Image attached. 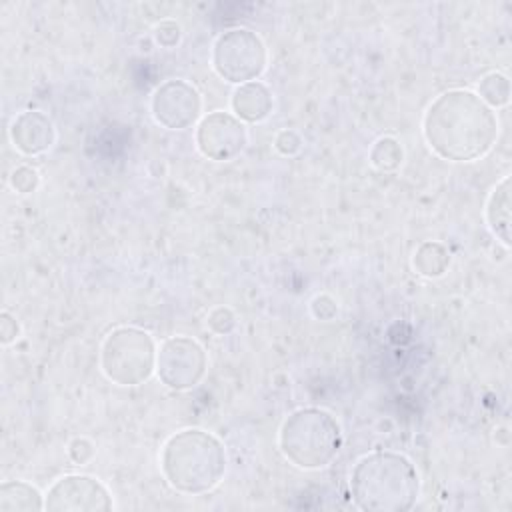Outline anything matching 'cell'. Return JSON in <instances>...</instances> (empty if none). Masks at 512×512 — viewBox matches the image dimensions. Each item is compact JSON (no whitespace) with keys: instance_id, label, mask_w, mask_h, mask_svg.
Here are the masks:
<instances>
[{"instance_id":"obj_7","label":"cell","mask_w":512,"mask_h":512,"mask_svg":"<svg viewBox=\"0 0 512 512\" xmlns=\"http://www.w3.org/2000/svg\"><path fill=\"white\" fill-rule=\"evenodd\" d=\"M208 358L204 348L188 336H172L156 354V372L170 390H190L204 378Z\"/></svg>"},{"instance_id":"obj_11","label":"cell","mask_w":512,"mask_h":512,"mask_svg":"<svg viewBox=\"0 0 512 512\" xmlns=\"http://www.w3.org/2000/svg\"><path fill=\"white\" fill-rule=\"evenodd\" d=\"M10 138L18 152L26 156H38L54 144L56 130L44 112L24 110L12 120Z\"/></svg>"},{"instance_id":"obj_9","label":"cell","mask_w":512,"mask_h":512,"mask_svg":"<svg viewBox=\"0 0 512 512\" xmlns=\"http://www.w3.org/2000/svg\"><path fill=\"white\" fill-rule=\"evenodd\" d=\"M248 142V132L240 118L230 112L214 110L196 128V146L202 156L214 162L234 160Z\"/></svg>"},{"instance_id":"obj_2","label":"cell","mask_w":512,"mask_h":512,"mask_svg":"<svg viewBox=\"0 0 512 512\" xmlns=\"http://www.w3.org/2000/svg\"><path fill=\"white\" fill-rule=\"evenodd\" d=\"M350 494L366 512H406L418 500L420 476L404 454L378 450L352 468Z\"/></svg>"},{"instance_id":"obj_24","label":"cell","mask_w":512,"mask_h":512,"mask_svg":"<svg viewBox=\"0 0 512 512\" xmlns=\"http://www.w3.org/2000/svg\"><path fill=\"white\" fill-rule=\"evenodd\" d=\"M18 332H20L18 322L8 312H2V316H0V340H2V344L14 342L18 338Z\"/></svg>"},{"instance_id":"obj_6","label":"cell","mask_w":512,"mask_h":512,"mask_svg":"<svg viewBox=\"0 0 512 512\" xmlns=\"http://www.w3.org/2000/svg\"><path fill=\"white\" fill-rule=\"evenodd\" d=\"M266 46L248 28L222 32L212 46V68L230 84L254 82L266 68Z\"/></svg>"},{"instance_id":"obj_23","label":"cell","mask_w":512,"mask_h":512,"mask_svg":"<svg viewBox=\"0 0 512 512\" xmlns=\"http://www.w3.org/2000/svg\"><path fill=\"white\" fill-rule=\"evenodd\" d=\"M156 40H158L162 46H166V48L176 46L178 40H180V28H178V24H174V22H170V20L162 22V24L156 28Z\"/></svg>"},{"instance_id":"obj_10","label":"cell","mask_w":512,"mask_h":512,"mask_svg":"<svg viewBox=\"0 0 512 512\" xmlns=\"http://www.w3.org/2000/svg\"><path fill=\"white\" fill-rule=\"evenodd\" d=\"M154 120L168 130H184L200 118L202 98L186 80L172 78L162 82L150 100Z\"/></svg>"},{"instance_id":"obj_8","label":"cell","mask_w":512,"mask_h":512,"mask_svg":"<svg viewBox=\"0 0 512 512\" xmlns=\"http://www.w3.org/2000/svg\"><path fill=\"white\" fill-rule=\"evenodd\" d=\"M112 506L106 486L86 474L62 476L44 498V508L50 512H108Z\"/></svg>"},{"instance_id":"obj_20","label":"cell","mask_w":512,"mask_h":512,"mask_svg":"<svg viewBox=\"0 0 512 512\" xmlns=\"http://www.w3.org/2000/svg\"><path fill=\"white\" fill-rule=\"evenodd\" d=\"M274 146H276V150L280 154L292 156V154H296L300 150L302 140H300V136L294 130H282V132H278V136L274 140Z\"/></svg>"},{"instance_id":"obj_4","label":"cell","mask_w":512,"mask_h":512,"mask_svg":"<svg viewBox=\"0 0 512 512\" xmlns=\"http://www.w3.org/2000/svg\"><path fill=\"white\" fill-rule=\"evenodd\" d=\"M278 446L286 460L304 470L328 466L342 446L338 420L316 406L292 412L280 426Z\"/></svg>"},{"instance_id":"obj_12","label":"cell","mask_w":512,"mask_h":512,"mask_svg":"<svg viewBox=\"0 0 512 512\" xmlns=\"http://www.w3.org/2000/svg\"><path fill=\"white\" fill-rule=\"evenodd\" d=\"M234 116L240 118L242 122H262L270 116L272 106H274V98L272 92L268 90L266 84L254 80V82H246L240 84L230 98Z\"/></svg>"},{"instance_id":"obj_14","label":"cell","mask_w":512,"mask_h":512,"mask_svg":"<svg viewBox=\"0 0 512 512\" xmlns=\"http://www.w3.org/2000/svg\"><path fill=\"white\" fill-rule=\"evenodd\" d=\"M44 508L42 494L28 482L8 480L0 486V510L2 512H36Z\"/></svg>"},{"instance_id":"obj_19","label":"cell","mask_w":512,"mask_h":512,"mask_svg":"<svg viewBox=\"0 0 512 512\" xmlns=\"http://www.w3.org/2000/svg\"><path fill=\"white\" fill-rule=\"evenodd\" d=\"M208 326H210V330L212 332H216V334H226V332H230L232 328H234V314L228 310V308H224V306H220V308H214L210 314H208Z\"/></svg>"},{"instance_id":"obj_5","label":"cell","mask_w":512,"mask_h":512,"mask_svg":"<svg viewBox=\"0 0 512 512\" xmlns=\"http://www.w3.org/2000/svg\"><path fill=\"white\" fill-rule=\"evenodd\" d=\"M156 346L148 332L134 326L112 330L100 350V366L118 386H138L156 370Z\"/></svg>"},{"instance_id":"obj_22","label":"cell","mask_w":512,"mask_h":512,"mask_svg":"<svg viewBox=\"0 0 512 512\" xmlns=\"http://www.w3.org/2000/svg\"><path fill=\"white\" fill-rule=\"evenodd\" d=\"M312 314L316 316V318H320V320H330V318H334V314L338 312V306H336V302L330 298V296H326V294H322V296H316L314 300H312Z\"/></svg>"},{"instance_id":"obj_3","label":"cell","mask_w":512,"mask_h":512,"mask_svg":"<svg viewBox=\"0 0 512 512\" xmlns=\"http://www.w3.org/2000/svg\"><path fill=\"white\" fill-rule=\"evenodd\" d=\"M160 468L174 490L204 494L222 480L226 472V450L214 434L200 428H186L166 440Z\"/></svg>"},{"instance_id":"obj_16","label":"cell","mask_w":512,"mask_h":512,"mask_svg":"<svg viewBox=\"0 0 512 512\" xmlns=\"http://www.w3.org/2000/svg\"><path fill=\"white\" fill-rule=\"evenodd\" d=\"M478 96L486 106L502 108L510 100V80L500 72H490L480 80Z\"/></svg>"},{"instance_id":"obj_13","label":"cell","mask_w":512,"mask_h":512,"mask_svg":"<svg viewBox=\"0 0 512 512\" xmlns=\"http://www.w3.org/2000/svg\"><path fill=\"white\" fill-rule=\"evenodd\" d=\"M486 222L490 232L504 244L510 246L512 234H510V176H506L496 188L492 190L488 202H486Z\"/></svg>"},{"instance_id":"obj_17","label":"cell","mask_w":512,"mask_h":512,"mask_svg":"<svg viewBox=\"0 0 512 512\" xmlns=\"http://www.w3.org/2000/svg\"><path fill=\"white\" fill-rule=\"evenodd\" d=\"M402 158H404V152H402V146L396 138L392 136H384V138H378L374 142V146L370 148V162L374 168L382 170V172H392L396 170L400 164H402Z\"/></svg>"},{"instance_id":"obj_1","label":"cell","mask_w":512,"mask_h":512,"mask_svg":"<svg viewBox=\"0 0 512 512\" xmlns=\"http://www.w3.org/2000/svg\"><path fill=\"white\" fill-rule=\"evenodd\" d=\"M422 132L430 150L440 158L472 162L494 146L498 118L478 94L456 88L440 94L428 106Z\"/></svg>"},{"instance_id":"obj_21","label":"cell","mask_w":512,"mask_h":512,"mask_svg":"<svg viewBox=\"0 0 512 512\" xmlns=\"http://www.w3.org/2000/svg\"><path fill=\"white\" fill-rule=\"evenodd\" d=\"M68 454H70V458H72L76 464H84V462H88V460L94 456V446H92V442L86 440V438H76V440L70 442Z\"/></svg>"},{"instance_id":"obj_18","label":"cell","mask_w":512,"mask_h":512,"mask_svg":"<svg viewBox=\"0 0 512 512\" xmlns=\"http://www.w3.org/2000/svg\"><path fill=\"white\" fill-rule=\"evenodd\" d=\"M38 182H40V176L34 168L30 166H18L12 176H10V184L16 192L20 194H28V192H34L38 188Z\"/></svg>"},{"instance_id":"obj_15","label":"cell","mask_w":512,"mask_h":512,"mask_svg":"<svg viewBox=\"0 0 512 512\" xmlns=\"http://www.w3.org/2000/svg\"><path fill=\"white\" fill-rule=\"evenodd\" d=\"M448 264H450V252L440 242H432V240L422 242L412 256L414 270L426 278L442 276Z\"/></svg>"}]
</instances>
